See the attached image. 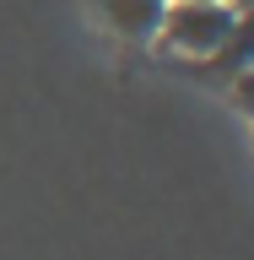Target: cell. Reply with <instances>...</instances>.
Masks as SVG:
<instances>
[{
    "mask_svg": "<svg viewBox=\"0 0 254 260\" xmlns=\"http://www.w3.org/2000/svg\"><path fill=\"white\" fill-rule=\"evenodd\" d=\"M238 11H233V0H168L162 6V27L157 38L173 54H190V60H211L222 38L233 32Z\"/></svg>",
    "mask_w": 254,
    "mask_h": 260,
    "instance_id": "obj_1",
    "label": "cell"
},
{
    "mask_svg": "<svg viewBox=\"0 0 254 260\" xmlns=\"http://www.w3.org/2000/svg\"><path fill=\"white\" fill-rule=\"evenodd\" d=\"M162 6L168 0H103V16H108V27L119 32V38H157L162 27Z\"/></svg>",
    "mask_w": 254,
    "mask_h": 260,
    "instance_id": "obj_2",
    "label": "cell"
},
{
    "mask_svg": "<svg viewBox=\"0 0 254 260\" xmlns=\"http://www.w3.org/2000/svg\"><path fill=\"white\" fill-rule=\"evenodd\" d=\"M206 65V76H238V71H249L254 65V11H238V22H233V32L222 38V49L211 54V60H200Z\"/></svg>",
    "mask_w": 254,
    "mask_h": 260,
    "instance_id": "obj_3",
    "label": "cell"
},
{
    "mask_svg": "<svg viewBox=\"0 0 254 260\" xmlns=\"http://www.w3.org/2000/svg\"><path fill=\"white\" fill-rule=\"evenodd\" d=\"M227 87H233V103H238V109L254 119V65H249V71H238V76L227 81Z\"/></svg>",
    "mask_w": 254,
    "mask_h": 260,
    "instance_id": "obj_4",
    "label": "cell"
}]
</instances>
